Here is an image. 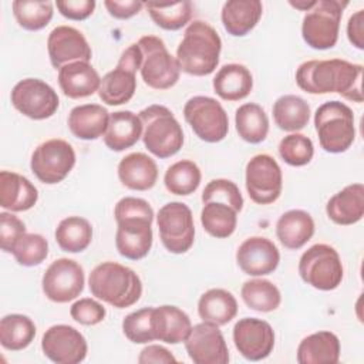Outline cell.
Here are the masks:
<instances>
[{"instance_id": "cell-5", "label": "cell", "mask_w": 364, "mask_h": 364, "mask_svg": "<svg viewBox=\"0 0 364 364\" xmlns=\"http://www.w3.org/2000/svg\"><path fill=\"white\" fill-rule=\"evenodd\" d=\"M138 115L142 122V142L152 155L166 159L181 151L183 131L168 107L152 104Z\"/></svg>"}, {"instance_id": "cell-12", "label": "cell", "mask_w": 364, "mask_h": 364, "mask_svg": "<svg viewBox=\"0 0 364 364\" xmlns=\"http://www.w3.org/2000/svg\"><path fill=\"white\" fill-rule=\"evenodd\" d=\"M159 237L165 249L175 255L186 253L195 240L193 215L183 202H169L156 215Z\"/></svg>"}, {"instance_id": "cell-14", "label": "cell", "mask_w": 364, "mask_h": 364, "mask_svg": "<svg viewBox=\"0 0 364 364\" xmlns=\"http://www.w3.org/2000/svg\"><path fill=\"white\" fill-rule=\"evenodd\" d=\"M10 98L20 114L34 121L53 117L60 105L55 90L40 78L20 80L13 87Z\"/></svg>"}, {"instance_id": "cell-31", "label": "cell", "mask_w": 364, "mask_h": 364, "mask_svg": "<svg viewBox=\"0 0 364 364\" xmlns=\"http://www.w3.org/2000/svg\"><path fill=\"white\" fill-rule=\"evenodd\" d=\"M215 92L225 101H240L253 88V77L247 67L237 63L222 65L212 81Z\"/></svg>"}, {"instance_id": "cell-43", "label": "cell", "mask_w": 364, "mask_h": 364, "mask_svg": "<svg viewBox=\"0 0 364 364\" xmlns=\"http://www.w3.org/2000/svg\"><path fill=\"white\" fill-rule=\"evenodd\" d=\"M11 255L21 266H38L46 260L48 255V242L43 235L26 233L14 245Z\"/></svg>"}, {"instance_id": "cell-18", "label": "cell", "mask_w": 364, "mask_h": 364, "mask_svg": "<svg viewBox=\"0 0 364 364\" xmlns=\"http://www.w3.org/2000/svg\"><path fill=\"white\" fill-rule=\"evenodd\" d=\"M185 348L195 364H228L229 350L219 326L208 321L192 326Z\"/></svg>"}, {"instance_id": "cell-10", "label": "cell", "mask_w": 364, "mask_h": 364, "mask_svg": "<svg viewBox=\"0 0 364 364\" xmlns=\"http://www.w3.org/2000/svg\"><path fill=\"white\" fill-rule=\"evenodd\" d=\"M142 54L138 44H131L122 51L114 70L101 78L98 97L107 105L127 104L136 90V71L141 67Z\"/></svg>"}, {"instance_id": "cell-39", "label": "cell", "mask_w": 364, "mask_h": 364, "mask_svg": "<svg viewBox=\"0 0 364 364\" xmlns=\"http://www.w3.org/2000/svg\"><path fill=\"white\" fill-rule=\"evenodd\" d=\"M200 223L213 237H229L237 225V212L222 202H206L200 210Z\"/></svg>"}, {"instance_id": "cell-33", "label": "cell", "mask_w": 364, "mask_h": 364, "mask_svg": "<svg viewBox=\"0 0 364 364\" xmlns=\"http://www.w3.org/2000/svg\"><path fill=\"white\" fill-rule=\"evenodd\" d=\"M198 314L203 321L225 326L236 317L237 301L225 289H209L198 300Z\"/></svg>"}, {"instance_id": "cell-4", "label": "cell", "mask_w": 364, "mask_h": 364, "mask_svg": "<svg viewBox=\"0 0 364 364\" xmlns=\"http://www.w3.org/2000/svg\"><path fill=\"white\" fill-rule=\"evenodd\" d=\"M92 296L117 309L134 306L142 294V282L131 269L117 262L97 264L88 277Z\"/></svg>"}, {"instance_id": "cell-6", "label": "cell", "mask_w": 364, "mask_h": 364, "mask_svg": "<svg viewBox=\"0 0 364 364\" xmlns=\"http://www.w3.org/2000/svg\"><path fill=\"white\" fill-rule=\"evenodd\" d=\"M314 128L320 146L326 152H346L355 138L354 112L341 101H327L316 109Z\"/></svg>"}, {"instance_id": "cell-40", "label": "cell", "mask_w": 364, "mask_h": 364, "mask_svg": "<svg viewBox=\"0 0 364 364\" xmlns=\"http://www.w3.org/2000/svg\"><path fill=\"white\" fill-rule=\"evenodd\" d=\"M152 21L168 31H176L185 27L192 17V3L189 0L172 3H145Z\"/></svg>"}, {"instance_id": "cell-49", "label": "cell", "mask_w": 364, "mask_h": 364, "mask_svg": "<svg viewBox=\"0 0 364 364\" xmlns=\"http://www.w3.org/2000/svg\"><path fill=\"white\" fill-rule=\"evenodd\" d=\"M60 14L68 20L81 21L88 18L95 9L94 0H58L55 1Z\"/></svg>"}, {"instance_id": "cell-37", "label": "cell", "mask_w": 364, "mask_h": 364, "mask_svg": "<svg viewBox=\"0 0 364 364\" xmlns=\"http://www.w3.org/2000/svg\"><path fill=\"white\" fill-rule=\"evenodd\" d=\"M34 337L36 326L30 317L13 313L0 320V343L6 350H24L31 344Z\"/></svg>"}, {"instance_id": "cell-46", "label": "cell", "mask_w": 364, "mask_h": 364, "mask_svg": "<svg viewBox=\"0 0 364 364\" xmlns=\"http://www.w3.org/2000/svg\"><path fill=\"white\" fill-rule=\"evenodd\" d=\"M202 202H222L232 206L237 213L243 208V196L239 186L225 178L212 179L206 183L202 192Z\"/></svg>"}, {"instance_id": "cell-41", "label": "cell", "mask_w": 364, "mask_h": 364, "mask_svg": "<svg viewBox=\"0 0 364 364\" xmlns=\"http://www.w3.org/2000/svg\"><path fill=\"white\" fill-rule=\"evenodd\" d=\"M202 173L199 166L189 159H182L172 164L164 176V183L168 192L179 196L193 193L200 183Z\"/></svg>"}, {"instance_id": "cell-50", "label": "cell", "mask_w": 364, "mask_h": 364, "mask_svg": "<svg viewBox=\"0 0 364 364\" xmlns=\"http://www.w3.org/2000/svg\"><path fill=\"white\" fill-rule=\"evenodd\" d=\"M104 6L111 17L118 20H128L136 16L145 3L136 0H105Z\"/></svg>"}, {"instance_id": "cell-15", "label": "cell", "mask_w": 364, "mask_h": 364, "mask_svg": "<svg viewBox=\"0 0 364 364\" xmlns=\"http://www.w3.org/2000/svg\"><path fill=\"white\" fill-rule=\"evenodd\" d=\"M245 183L249 198L257 205H269L279 199L283 188V175L277 161L259 154L246 164Z\"/></svg>"}, {"instance_id": "cell-22", "label": "cell", "mask_w": 364, "mask_h": 364, "mask_svg": "<svg viewBox=\"0 0 364 364\" xmlns=\"http://www.w3.org/2000/svg\"><path fill=\"white\" fill-rule=\"evenodd\" d=\"M100 74L88 61H74L58 70V85L68 98L78 100L98 92Z\"/></svg>"}, {"instance_id": "cell-7", "label": "cell", "mask_w": 364, "mask_h": 364, "mask_svg": "<svg viewBox=\"0 0 364 364\" xmlns=\"http://www.w3.org/2000/svg\"><path fill=\"white\" fill-rule=\"evenodd\" d=\"M347 0H316L301 21V37L314 50H328L337 44L340 21Z\"/></svg>"}, {"instance_id": "cell-11", "label": "cell", "mask_w": 364, "mask_h": 364, "mask_svg": "<svg viewBox=\"0 0 364 364\" xmlns=\"http://www.w3.org/2000/svg\"><path fill=\"white\" fill-rule=\"evenodd\" d=\"M185 121L195 135L209 144L220 142L229 131V118L222 104L206 95H195L185 102Z\"/></svg>"}, {"instance_id": "cell-44", "label": "cell", "mask_w": 364, "mask_h": 364, "mask_svg": "<svg viewBox=\"0 0 364 364\" xmlns=\"http://www.w3.org/2000/svg\"><path fill=\"white\" fill-rule=\"evenodd\" d=\"M279 155L290 166H304L313 159V141L299 132L289 134L279 144Z\"/></svg>"}, {"instance_id": "cell-8", "label": "cell", "mask_w": 364, "mask_h": 364, "mask_svg": "<svg viewBox=\"0 0 364 364\" xmlns=\"http://www.w3.org/2000/svg\"><path fill=\"white\" fill-rule=\"evenodd\" d=\"M299 274L311 287L330 291L341 284L344 269L338 252L326 243L310 246L299 260Z\"/></svg>"}, {"instance_id": "cell-42", "label": "cell", "mask_w": 364, "mask_h": 364, "mask_svg": "<svg viewBox=\"0 0 364 364\" xmlns=\"http://www.w3.org/2000/svg\"><path fill=\"white\" fill-rule=\"evenodd\" d=\"M11 7L18 26L28 31H38L47 27L54 14V6L51 1L14 0Z\"/></svg>"}, {"instance_id": "cell-32", "label": "cell", "mask_w": 364, "mask_h": 364, "mask_svg": "<svg viewBox=\"0 0 364 364\" xmlns=\"http://www.w3.org/2000/svg\"><path fill=\"white\" fill-rule=\"evenodd\" d=\"M340 340L331 331H317L304 337L297 347L299 364H337Z\"/></svg>"}, {"instance_id": "cell-35", "label": "cell", "mask_w": 364, "mask_h": 364, "mask_svg": "<svg viewBox=\"0 0 364 364\" xmlns=\"http://www.w3.org/2000/svg\"><path fill=\"white\" fill-rule=\"evenodd\" d=\"M235 125L239 136L249 144H260L269 134L267 114L255 102H246L236 109Z\"/></svg>"}, {"instance_id": "cell-21", "label": "cell", "mask_w": 364, "mask_h": 364, "mask_svg": "<svg viewBox=\"0 0 364 364\" xmlns=\"http://www.w3.org/2000/svg\"><path fill=\"white\" fill-rule=\"evenodd\" d=\"M236 262L249 276H266L273 273L280 262L277 246L267 237L252 236L240 243L236 250Z\"/></svg>"}, {"instance_id": "cell-20", "label": "cell", "mask_w": 364, "mask_h": 364, "mask_svg": "<svg viewBox=\"0 0 364 364\" xmlns=\"http://www.w3.org/2000/svg\"><path fill=\"white\" fill-rule=\"evenodd\" d=\"M50 63L55 70L74 61H88L92 57L91 47L84 34L71 26H57L47 38Z\"/></svg>"}, {"instance_id": "cell-26", "label": "cell", "mask_w": 364, "mask_h": 364, "mask_svg": "<svg viewBox=\"0 0 364 364\" xmlns=\"http://www.w3.org/2000/svg\"><path fill=\"white\" fill-rule=\"evenodd\" d=\"M109 121V112L100 104H82L74 107L68 114V128L71 134L84 141L104 136Z\"/></svg>"}, {"instance_id": "cell-9", "label": "cell", "mask_w": 364, "mask_h": 364, "mask_svg": "<svg viewBox=\"0 0 364 364\" xmlns=\"http://www.w3.org/2000/svg\"><path fill=\"white\" fill-rule=\"evenodd\" d=\"M142 54L139 67L144 82L154 90H168L173 87L181 75L176 57H173L162 38L156 36H144L138 40Z\"/></svg>"}, {"instance_id": "cell-17", "label": "cell", "mask_w": 364, "mask_h": 364, "mask_svg": "<svg viewBox=\"0 0 364 364\" xmlns=\"http://www.w3.org/2000/svg\"><path fill=\"white\" fill-rule=\"evenodd\" d=\"M41 350L57 364H78L85 360L88 346L85 337L67 324L51 326L41 338Z\"/></svg>"}, {"instance_id": "cell-38", "label": "cell", "mask_w": 364, "mask_h": 364, "mask_svg": "<svg viewBox=\"0 0 364 364\" xmlns=\"http://www.w3.org/2000/svg\"><path fill=\"white\" fill-rule=\"evenodd\" d=\"M240 296L249 309L260 313H270L282 303L279 287L266 279L246 280L240 289Z\"/></svg>"}, {"instance_id": "cell-19", "label": "cell", "mask_w": 364, "mask_h": 364, "mask_svg": "<svg viewBox=\"0 0 364 364\" xmlns=\"http://www.w3.org/2000/svg\"><path fill=\"white\" fill-rule=\"evenodd\" d=\"M233 343L236 350L249 361H260L270 355L274 347V331L272 326L256 317H245L233 327Z\"/></svg>"}, {"instance_id": "cell-53", "label": "cell", "mask_w": 364, "mask_h": 364, "mask_svg": "<svg viewBox=\"0 0 364 364\" xmlns=\"http://www.w3.org/2000/svg\"><path fill=\"white\" fill-rule=\"evenodd\" d=\"M314 3H316V0H311V1H307V0L293 1V0H290V1H289V4H290L291 7H294V9H297V10H303V11L310 10V9L314 6Z\"/></svg>"}, {"instance_id": "cell-16", "label": "cell", "mask_w": 364, "mask_h": 364, "mask_svg": "<svg viewBox=\"0 0 364 364\" xmlns=\"http://www.w3.org/2000/svg\"><path fill=\"white\" fill-rule=\"evenodd\" d=\"M85 284L84 269L73 259L60 257L46 269L41 287L46 297L54 303H68L77 299Z\"/></svg>"}, {"instance_id": "cell-3", "label": "cell", "mask_w": 364, "mask_h": 364, "mask_svg": "<svg viewBox=\"0 0 364 364\" xmlns=\"http://www.w3.org/2000/svg\"><path fill=\"white\" fill-rule=\"evenodd\" d=\"M222 50V40L218 31L206 21H192L176 48V60L181 71L203 77L212 74L218 64Z\"/></svg>"}, {"instance_id": "cell-48", "label": "cell", "mask_w": 364, "mask_h": 364, "mask_svg": "<svg viewBox=\"0 0 364 364\" xmlns=\"http://www.w3.org/2000/svg\"><path fill=\"white\" fill-rule=\"evenodd\" d=\"M26 233V225L21 219L9 212L0 213V245L4 252L11 253L14 245Z\"/></svg>"}, {"instance_id": "cell-25", "label": "cell", "mask_w": 364, "mask_h": 364, "mask_svg": "<svg viewBox=\"0 0 364 364\" xmlns=\"http://www.w3.org/2000/svg\"><path fill=\"white\" fill-rule=\"evenodd\" d=\"M119 182L131 191H148L158 181V166L155 161L144 152L125 155L118 164Z\"/></svg>"}, {"instance_id": "cell-2", "label": "cell", "mask_w": 364, "mask_h": 364, "mask_svg": "<svg viewBox=\"0 0 364 364\" xmlns=\"http://www.w3.org/2000/svg\"><path fill=\"white\" fill-rule=\"evenodd\" d=\"M117 220L115 247L118 253L129 260L144 259L152 246L154 209L135 196L119 199L114 208Z\"/></svg>"}, {"instance_id": "cell-13", "label": "cell", "mask_w": 364, "mask_h": 364, "mask_svg": "<svg viewBox=\"0 0 364 364\" xmlns=\"http://www.w3.org/2000/svg\"><path fill=\"white\" fill-rule=\"evenodd\" d=\"M75 165V151L64 139L53 138L40 144L31 154L30 168L36 178L47 185H55L67 178Z\"/></svg>"}, {"instance_id": "cell-24", "label": "cell", "mask_w": 364, "mask_h": 364, "mask_svg": "<svg viewBox=\"0 0 364 364\" xmlns=\"http://www.w3.org/2000/svg\"><path fill=\"white\" fill-rule=\"evenodd\" d=\"M326 213L330 220L341 226L360 222L364 216V185L351 183L334 193L326 205Z\"/></svg>"}, {"instance_id": "cell-45", "label": "cell", "mask_w": 364, "mask_h": 364, "mask_svg": "<svg viewBox=\"0 0 364 364\" xmlns=\"http://www.w3.org/2000/svg\"><path fill=\"white\" fill-rule=\"evenodd\" d=\"M154 307H144L129 313L122 320V331L125 337L135 344H146L155 340L152 330Z\"/></svg>"}, {"instance_id": "cell-29", "label": "cell", "mask_w": 364, "mask_h": 364, "mask_svg": "<svg viewBox=\"0 0 364 364\" xmlns=\"http://www.w3.org/2000/svg\"><path fill=\"white\" fill-rule=\"evenodd\" d=\"M263 13L259 0H229L223 3L220 18L225 30L235 37H243L259 23Z\"/></svg>"}, {"instance_id": "cell-47", "label": "cell", "mask_w": 364, "mask_h": 364, "mask_svg": "<svg viewBox=\"0 0 364 364\" xmlns=\"http://www.w3.org/2000/svg\"><path fill=\"white\" fill-rule=\"evenodd\" d=\"M70 314L73 320H75L82 326H95L105 318L107 310L100 301L91 297H84L77 300L71 306Z\"/></svg>"}, {"instance_id": "cell-34", "label": "cell", "mask_w": 364, "mask_h": 364, "mask_svg": "<svg viewBox=\"0 0 364 364\" xmlns=\"http://www.w3.org/2000/svg\"><path fill=\"white\" fill-rule=\"evenodd\" d=\"M274 124L287 132H297L303 129L310 119V105L306 100L294 94L279 97L273 104Z\"/></svg>"}, {"instance_id": "cell-27", "label": "cell", "mask_w": 364, "mask_h": 364, "mask_svg": "<svg viewBox=\"0 0 364 364\" xmlns=\"http://www.w3.org/2000/svg\"><path fill=\"white\" fill-rule=\"evenodd\" d=\"M192 323L189 316L176 306L164 304L154 307L152 311V330L155 340L166 344H179L185 341Z\"/></svg>"}, {"instance_id": "cell-1", "label": "cell", "mask_w": 364, "mask_h": 364, "mask_svg": "<svg viewBox=\"0 0 364 364\" xmlns=\"http://www.w3.org/2000/svg\"><path fill=\"white\" fill-rule=\"evenodd\" d=\"M296 82L304 92H337L353 102H363V65L346 60H309L296 70Z\"/></svg>"}, {"instance_id": "cell-51", "label": "cell", "mask_w": 364, "mask_h": 364, "mask_svg": "<svg viewBox=\"0 0 364 364\" xmlns=\"http://www.w3.org/2000/svg\"><path fill=\"white\" fill-rule=\"evenodd\" d=\"M175 361H176V358L173 357V354L168 348L158 346V344H151V346L144 347L138 357L139 364H151V363L168 364V363H175Z\"/></svg>"}, {"instance_id": "cell-30", "label": "cell", "mask_w": 364, "mask_h": 364, "mask_svg": "<svg viewBox=\"0 0 364 364\" xmlns=\"http://www.w3.org/2000/svg\"><path fill=\"white\" fill-rule=\"evenodd\" d=\"M314 235V220L311 215L301 209L284 212L276 223L279 242L290 250L303 247Z\"/></svg>"}, {"instance_id": "cell-52", "label": "cell", "mask_w": 364, "mask_h": 364, "mask_svg": "<svg viewBox=\"0 0 364 364\" xmlns=\"http://www.w3.org/2000/svg\"><path fill=\"white\" fill-rule=\"evenodd\" d=\"M348 41L358 50H364V10H357L347 23Z\"/></svg>"}, {"instance_id": "cell-36", "label": "cell", "mask_w": 364, "mask_h": 364, "mask_svg": "<svg viewBox=\"0 0 364 364\" xmlns=\"http://www.w3.org/2000/svg\"><path fill=\"white\" fill-rule=\"evenodd\" d=\"M54 236L61 250L80 253L91 245L92 226L85 218L68 216L58 223Z\"/></svg>"}, {"instance_id": "cell-23", "label": "cell", "mask_w": 364, "mask_h": 364, "mask_svg": "<svg viewBox=\"0 0 364 364\" xmlns=\"http://www.w3.org/2000/svg\"><path fill=\"white\" fill-rule=\"evenodd\" d=\"M38 200L37 188L23 175L11 171L0 172V206L10 212L31 209Z\"/></svg>"}, {"instance_id": "cell-28", "label": "cell", "mask_w": 364, "mask_h": 364, "mask_svg": "<svg viewBox=\"0 0 364 364\" xmlns=\"http://www.w3.org/2000/svg\"><path fill=\"white\" fill-rule=\"evenodd\" d=\"M142 136V122L139 115L132 111H115L109 114L104 144L115 152L134 146Z\"/></svg>"}]
</instances>
